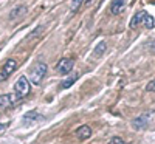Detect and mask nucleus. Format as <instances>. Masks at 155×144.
Instances as JSON below:
<instances>
[{
	"mask_svg": "<svg viewBox=\"0 0 155 144\" xmlns=\"http://www.w3.org/2000/svg\"><path fill=\"white\" fill-rule=\"evenodd\" d=\"M28 93H30V81L25 76H20L16 82V85H14V95L19 101V99L25 98Z\"/></svg>",
	"mask_w": 155,
	"mask_h": 144,
	"instance_id": "obj_1",
	"label": "nucleus"
},
{
	"mask_svg": "<svg viewBox=\"0 0 155 144\" xmlns=\"http://www.w3.org/2000/svg\"><path fill=\"white\" fill-rule=\"evenodd\" d=\"M3 129H5V124H0V132H2Z\"/></svg>",
	"mask_w": 155,
	"mask_h": 144,
	"instance_id": "obj_18",
	"label": "nucleus"
},
{
	"mask_svg": "<svg viewBox=\"0 0 155 144\" xmlns=\"http://www.w3.org/2000/svg\"><path fill=\"white\" fill-rule=\"evenodd\" d=\"M126 8V0H113L112 5H110V12L112 14H120V12H123Z\"/></svg>",
	"mask_w": 155,
	"mask_h": 144,
	"instance_id": "obj_9",
	"label": "nucleus"
},
{
	"mask_svg": "<svg viewBox=\"0 0 155 144\" xmlns=\"http://www.w3.org/2000/svg\"><path fill=\"white\" fill-rule=\"evenodd\" d=\"M149 119H150V112H146V113H143V115H141V116H138L137 118V119H134V127L135 129H144L146 127V124L149 123Z\"/></svg>",
	"mask_w": 155,
	"mask_h": 144,
	"instance_id": "obj_5",
	"label": "nucleus"
},
{
	"mask_svg": "<svg viewBox=\"0 0 155 144\" xmlns=\"http://www.w3.org/2000/svg\"><path fill=\"white\" fill-rule=\"evenodd\" d=\"M84 2H88V0H73V2H71V6H70V11H71V12L78 11V8H79Z\"/></svg>",
	"mask_w": 155,
	"mask_h": 144,
	"instance_id": "obj_15",
	"label": "nucleus"
},
{
	"mask_svg": "<svg viewBox=\"0 0 155 144\" xmlns=\"http://www.w3.org/2000/svg\"><path fill=\"white\" fill-rule=\"evenodd\" d=\"M16 68H17V62H16L14 59H8V61L3 64L2 71H0V81H5L9 74H12V71H14Z\"/></svg>",
	"mask_w": 155,
	"mask_h": 144,
	"instance_id": "obj_3",
	"label": "nucleus"
},
{
	"mask_svg": "<svg viewBox=\"0 0 155 144\" xmlns=\"http://www.w3.org/2000/svg\"><path fill=\"white\" fill-rule=\"evenodd\" d=\"M106 51V42H99L95 48V56H102Z\"/></svg>",
	"mask_w": 155,
	"mask_h": 144,
	"instance_id": "obj_13",
	"label": "nucleus"
},
{
	"mask_svg": "<svg viewBox=\"0 0 155 144\" xmlns=\"http://www.w3.org/2000/svg\"><path fill=\"white\" fill-rule=\"evenodd\" d=\"M146 14H147L146 11H138L137 14H135V16L130 19V28H132V30H135V28L138 27V25H141V23H143V22H144V17H146Z\"/></svg>",
	"mask_w": 155,
	"mask_h": 144,
	"instance_id": "obj_8",
	"label": "nucleus"
},
{
	"mask_svg": "<svg viewBox=\"0 0 155 144\" xmlns=\"http://www.w3.org/2000/svg\"><path fill=\"white\" fill-rule=\"evenodd\" d=\"M78 77H79V74H74V76H71L70 79H67V81H64L61 87H62V88H70V87H71V85L74 84V81L78 79Z\"/></svg>",
	"mask_w": 155,
	"mask_h": 144,
	"instance_id": "obj_12",
	"label": "nucleus"
},
{
	"mask_svg": "<svg viewBox=\"0 0 155 144\" xmlns=\"http://www.w3.org/2000/svg\"><path fill=\"white\" fill-rule=\"evenodd\" d=\"M76 136H78V139H81V141L88 139L90 136H92V129H90L88 126H81V127H78Z\"/></svg>",
	"mask_w": 155,
	"mask_h": 144,
	"instance_id": "obj_6",
	"label": "nucleus"
},
{
	"mask_svg": "<svg viewBox=\"0 0 155 144\" xmlns=\"http://www.w3.org/2000/svg\"><path fill=\"white\" fill-rule=\"evenodd\" d=\"M45 74H47V64H44V62L37 64L36 67L31 70V73H30L31 82H33L34 85H39V84L42 82V79L45 77Z\"/></svg>",
	"mask_w": 155,
	"mask_h": 144,
	"instance_id": "obj_2",
	"label": "nucleus"
},
{
	"mask_svg": "<svg viewBox=\"0 0 155 144\" xmlns=\"http://www.w3.org/2000/svg\"><path fill=\"white\" fill-rule=\"evenodd\" d=\"M146 90H147V91H155V79L150 81V82L146 85Z\"/></svg>",
	"mask_w": 155,
	"mask_h": 144,
	"instance_id": "obj_17",
	"label": "nucleus"
},
{
	"mask_svg": "<svg viewBox=\"0 0 155 144\" xmlns=\"http://www.w3.org/2000/svg\"><path fill=\"white\" fill-rule=\"evenodd\" d=\"M73 68V61L68 59V57H62L58 64H56V71L61 73V74H67L70 73Z\"/></svg>",
	"mask_w": 155,
	"mask_h": 144,
	"instance_id": "obj_4",
	"label": "nucleus"
},
{
	"mask_svg": "<svg viewBox=\"0 0 155 144\" xmlns=\"http://www.w3.org/2000/svg\"><path fill=\"white\" fill-rule=\"evenodd\" d=\"M16 95L12 96V95H2L0 96V109H8L11 106H14V102H16Z\"/></svg>",
	"mask_w": 155,
	"mask_h": 144,
	"instance_id": "obj_7",
	"label": "nucleus"
},
{
	"mask_svg": "<svg viewBox=\"0 0 155 144\" xmlns=\"http://www.w3.org/2000/svg\"><path fill=\"white\" fill-rule=\"evenodd\" d=\"M25 14H27V6L20 5V6H16L14 9L11 11L9 19H11V20H16V19H19V17H22V16H25Z\"/></svg>",
	"mask_w": 155,
	"mask_h": 144,
	"instance_id": "obj_10",
	"label": "nucleus"
},
{
	"mask_svg": "<svg viewBox=\"0 0 155 144\" xmlns=\"http://www.w3.org/2000/svg\"><path fill=\"white\" fill-rule=\"evenodd\" d=\"M109 144H127L124 139H121L120 136H115V138H112L110 141H109Z\"/></svg>",
	"mask_w": 155,
	"mask_h": 144,
	"instance_id": "obj_16",
	"label": "nucleus"
},
{
	"mask_svg": "<svg viewBox=\"0 0 155 144\" xmlns=\"http://www.w3.org/2000/svg\"><path fill=\"white\" fill-rule=\"evenodd\" d=\"M143 23H144V27H146V28H149V30H150V28H153L155 20H153V17H152V16L146 14V17H144V22H143Z\"/></svg>",
	"mask_w": 155,
	"mask_h": 144,
	"instance_id": "obj_14",
	"label": "nucleus"
},
{
	"mask_svg": "<svg viewBox=\"0 0 155 144\" xmlns=\"http://www.w3.org/2000/svg\"><path fill=\"white\" fill-rule=\"evenodd\" d=\"M39 119H44V116L42 115H37L36 112H30L28 115H25V118H23V121L27 123V124H33L34 121H39Z\"/></svg>",
	"mask_w": 155,
	"mask_h": 144,
	"instance_id": "obj_11",
	"label": "nucleus"
}]
</instances>
